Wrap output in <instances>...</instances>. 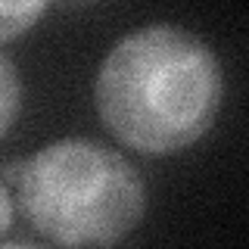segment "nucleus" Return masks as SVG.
Returning a JSON list of instances; mask_svg holds the SVG:
<instances>
[{
    "label": "nucleus",
    "instance_id": "4",
    "mask_svg": "<svg viewBox=\"0 0 249 249\" xmlns=\"http://www.w3.org/2000/svg\"><path fill=\"white\" fill-rule=\"evenodd\" d=\"M44 3H0V44L25 35L44 16Z\"/></svg>",
    "mask_w": 249,
    "mask_h": 249
},
{
    "label": "nucleus",
    "instance_id": "5",
    "mask_svg": "<svg viewBox=\"0 0 249 249\" xmlns=\"http://www.w3.org/2000/svg\"><path fill=\"white\" fill-rule=\"evenodd\" d=\"M10 221H13V202H10V193H6V184L0 181V237L10 231Z\"/></svg>",
    "mask_w": 249,
    "mask_h": 249
},
{
    "label": "nucleus",
    "instance_id": "6",
    "mask_svg": "<svg viewBox=\"0 0 249 249\" xmlns=\"http://www.w3.org/2000/svg\"><path fill=\"white\" fill-rule=\"evenodd\" d=\"M0 249H37V246H31V243H3Z\"/></svg>",
    "mask_w": 249,
    "mask_h": 249
},
{
    "label": "nucleus",
    "instance_id": "2",
    "mask_svg": "<svg viewBox=\"0 0 249 249\" xmlns=\"http://www.w3.org/2000/svg\"><path fill=\"white\" fill-rule=\"evenodd\" d=\"M0 175L28 224L59 246H115L146 212L140 171L90 137H66L31 159H10Z\"/></svg>",
    "mask_w": 249,
    "mask_h": 249
},
{
    "label": "nucleus",
    "instance_id": "1",
    "mask_svg": "<svg viewBox=\"0 0 249 249\" xmlns=\"http://www.w3.org/2000/svg\"><path fill=\"white\" fill-rule=\"evenodd\" d=\"M93 97L115 140L143 156H171L212 128L224 75L199 35L159 22L115 41L97 72Z\"/></svg>",
    "mask_w": 249,
    "mask_h": 249
},
{
    "label": "nucleus",
    "instance_id": "3",
    "mask_svg": "<svg viewBox=\"0 0 249 249\" xmlns=\"http://www.w3.org/2000/svg\"><path fill=\"white\" fill-rule=\"evenodd\" d=\"M22 106V84H19V72L10 59L0 53V137L10 131V124L16 122Z\"/></svg>",
    "mask_w": 249,
    "mask_h": 249
}]
</instances>
